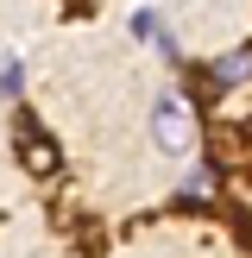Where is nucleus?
<instances>
[{
    "mask_svg": "<svg viewBox=\"0 0 252 258\" xmlns=\"http://www.w3.org/2000/svg\"><path fill=\"white\" fill-rule=\"evenodd\" d=\"M151 145L164 158H189L196 151V107L183 95H158L151 101Z\"/></svg>",
    "mask_w": 252,
    "mask_h": 258,
    "instance_id": "f257e3e1",
    "label": "nucleus"
},
{
    "mask_svg": "<svg viewBox=\"0 0 252 258\" xmlns=\"http://www.w3.org/2000/svg\"><path fill=\"white\" fill-rule=\"evenodd\" d=\"M13 151H19L25 176H57V164H63V151L50 145V133H44L38 120H19V133H13Z\"/></svg>",
    "mask_w": 252,
    "mask_h": 258,
    "instance_id": "f03ea898",
    "label": "nucleus"
},
{
    "mask_svg": "<svg viewBox=\"0 0 252 258\" xmlns=\"http://www.w3.org/2000/svg\"><path fill=\"white\" fill-rule=\"evenodd\" d=\"M246 70H252V50H233V57L208 63V82L214 88H233V82H246Z\"/></svg>",
    "mask_w": 252,
    "mask_h": 258,
    "instance_id": "7ed1b4c3",
    "label": "nucleus"
},
{
    "mask_svg": "<svg viewBox=\"0 0 252 258\" xmlns=\"http://www.w3.org/2000/svg\"><path fill=\"white\" fill-rule=\"evenodd\" d=\"M133 38H145V44H164V50H176V44H170V32H164V19H158V13H133Z\"/></svg>",
    "mask_w": 252,
    "mask_h": 258,
    "instance_id": "20e7f679",
    "label": "nucleus"
},
{
    "mask_svg": "<svg viewBox=\"0 0 252 258\" xmlns=\"http://www.w3.org/2000/svg\"><path fill=\"white\" fill-rule=\"evenodd\" d=\"M19 88H25V63H19V57H7V63H0V101H13Z\"/></svg>",
    "mask_w": 252,
    "mask_h": 258,
    "instance_id": "39448f33",
    "label": "nucleus"
},
{
    "mask_svg": "<svg viewBox=\"0 0 252 258\" xmlns=\"http://www.w3.org/2000/svg\"><path fill=\"white\" fill-rule=\"evenodd\" d=\"M208 189H214V170H208V164H196V170L183 176V202H202Z\"/></svg>",
    "mask_w": 252,
    "mask_h": 258,
    "instance_id": "423d86ee",
    "label": "nucleus"
}]
</instances>
